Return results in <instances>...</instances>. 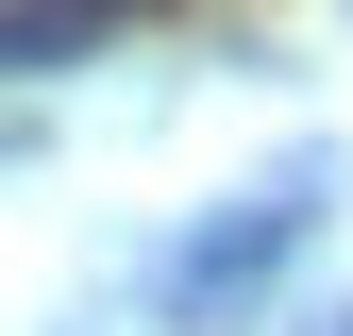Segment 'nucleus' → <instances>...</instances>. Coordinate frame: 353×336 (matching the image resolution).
Here are the masks:
<instances>
[{"instance_id":"nucleus-1","label":"nucleus","mask_w":353,"mask_h":336,"mask_svg":"<svg viewBox=\"0 0 353 336\" xmlns=\"http://www.w3.org/2000/svg\"><path fill=\"white\" fill-rule=\"evenodd\" d=\"M118 17H68V0H0V84H51V67H84Z\"/></svg>"}]
</instances>
